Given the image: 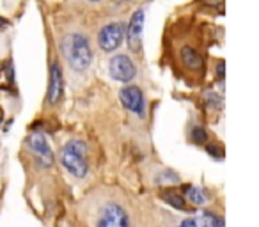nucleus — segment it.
Wrapping results in <instances>:
<instances>
[{
	"label": "nucleus",
	"mask_w": 259,
	"mask_h": 227,
	"mask_svg": "<svg viewBox=\"0 0 259 227\" xmlns=\"http://www.w3.org/2000/svg\"><path fill=\"white\" fill-rule=\"evenodd\" d=\"M8 25H9V22H8V20L0 18V27H8Z\"/></svg>",
	"instance_id": "obj_18"
},
{
	"label": "nucleus",
	"mask_w": 259,
	"mask_h": 227,
	"mask_svg": "<svg viewBox=\"0 0 259 227\" xmlns=\"http://www.w3.org/2000/svg\"><path fill=\"white\" fill-rule=\"evenodd\" d=\"M180 61L183 62L185 68L194 73H199L204 69V59H202L201 52L195 50L192 44H183L180 48Z\"/></svg>",
	"instance_id": "obj_10"
},
{
	"label": "nucleus",
	"mask_w": 259,
	"mask_h": 227,
	"mask_svg": "<svg viewBox=\"0 0 259 227\" xmlns=\"http://www.w3.org/2000/svg\"><path fill=\"white\" fill-rule=\"evenodd\" d=\"M62 89H64V76L62 69L57 62H54L50 68V85H48V103L57 105L62 98Z\"/></svg>",
	"instance_id": "obj_9"
},
{
	"label": "nucleus",
	"mask_w": 259,
	"mask_h": 227,
	"mask_svg": "<svg viewBox=\"0 0 259 227\" xmlns=\"http://www.w3.org/2000/svg\"><path fill=\"white\" fill-rule=\"evenodd\" d=\"M162 199L167 202V204L172 206L174 209H187V201H185L181 195L174 194V192H163Z\"/></svg>",
	"instance_id": "obj_12"
},
{
	"label": "nucleus",
	"mask_w": 259,
	"mask_h": 227,
	"mask_svg": "<svg viewBox=\"0 0 259 227\" xmlns=\"http://www.w3.org/2000/svg\"><path fill=\"white\" fill-rule=\"evenodd\" d=\"M124 25L119 22L108 23V25L101 27L100 34H98V44L103 52H114L115 48L121 47L122 37H124Z\"/></svg>",
	"instance_id": "obj_5"
},
{
	"label": "nucleus",
	"mask_w": 259,
	"mask_h": 227,
	"mask_svg": "<svg viewBox=\"0 0 259 227\" xmlns=\"http://www.w3.org/2000/svg\"><path fill=\"white\" fill-rule=\"evenodd\" d=\"M119 98H121V103L124 105L132 114H135L137 117H144V110H146L144 93H142L137 85L122 87L121 93H119Z\"/></svg>",
	"instance_id": "obj_7"
},
{
	"label": "nucleus",
	"mask_w": 259,
	"mask_h": 227,
	"mask_svg": "<svg viewBox=\"0 0 259 227\" xmlns=\"http://www.w3.org/2000/svg\"><path fill=\"white\" fill-rule=\"evenodd\" d=\"M144 18L146 13L144 9H139L132 15V20L126 29V41H128V48L134 54H139L142 50V32H144Z\"/></svg>",
	"instance_id": "obj_6"
},
{
	"label": "nucleus",
	"mask_w": 259,
	"mask_h": 227,
	"mask_svg": "<svg viewBox=\"0 0 259 227\" xmlns=\"http://www.w3.org/2000/svg\"><path fill=\"white\" fill-rule=\"evenodd\" d=\"M126 2H130V0H126Z\"/></svg>",
	"instance_id": "obj_20"
},
{
	"label": "nucleus",
	"mask_w": 259,
	"mask_h": 227,
	"mask_svg": "<svg viewBox=\"0 0 259 227\" xmlns=\"http://www.w3.org/2000/svg\"><path fill=\"white\" fill-rule=\"evenodd\" d=\"M29 148L41 160V165L52 167V163H54V153H52L50 144H48L47 137L43 133H34L29 139Z\"/></svg>",
	"instance_id": "obj_8"
},
{
	"label": "nucleus",
	"mask_w": 259,
	"mask_h": 227,
	"mask_svg": "<svg viewBox=\"0 0 259 227\" xmlns=\"http://www.w3.org/2000/svg\"><path fill=\"white\" fill-rule=\"evenodd\" d=\"M181 227H199V225L194 218H185L183 222H181Z\"/></svg>",
	"instance_id": "obj_17"
},
{
	"label": "nucleus",
	"mask_w": 259,
	"mask_h": 227,
	"mask_svg": "<svg viewBox=\"0 0 259 227\" xmlns=\"http://www.w3.org/2000/svg\"><path fill=\"white\" fill-rule=\"evenodd\" d=\"M183 190H185V194H187L188 201H190L192 204L202 206L206 201H208V197H206V194H204L202 188H195V187H192V185H185Z\"/></svg>",
	"instance_id": "obj_11"
},
{
	"label": "nucleus",
	"mask_w": 259,
	"mask_h": 227,
	"mask_svg": "<svg viewBox=\"0 0 259 227\" xmlns=\"http://www.w3.org/2000/svg\"><path fill=\"white\" fill-rule=\"evenodd\" d=\"M206 151L209 153V155L213 156V158H222L224 156V151L219 148V146H213V144H208L206 146Z\"/></svg>",
	"instance_id": "obj_15"
},
{
	"label": "nucleus",
	"mask_w": 259,
	"mask_h": 227,
	"mask_svg": "<svg viewBox=\"0 0 259 227\" xmlns=\"http://www.w3.org/2000/svg\"><path fill=\"white\" fill-rule=\"evenodd\" d=\"M89 2H100V0H89Z\"/></svg>",
	"instance_id": "obj_19"
},
{
	"label": "nucleus",
	"mask_w": 259,
	"mask_h": 227,
	"mask_svg": "<svg viewBox=\"0 0 259 227\" xmlns=\"http://www.w3.org/2000/svg\"><path fill=\"white\" fill-rule=\"evenodd\" d=\"M108 71H110V76L117 82L122 83H130L132 80H135L137 76V66L128 55L119 54L114 55L108 62Z\"/></svg>",
	"instance_id": "obj_4"
},
{
	"label": "nucleus",
	"mask_w": 259,
	"mask_h": 227,
	"mask_svg": "<svg viewBox=\"0 0 259 227\" xmlns=\"http://www.w3.org/2000/svg\"><path fill=\"white\" fill-rule=\"evenodd\" d=\"M215 75H217V78H219V80H224V76H226V62H224L222 59H220L219 64H217Z\"/></svg>",
	"instance_id": "obj_16"
},
{
	"label": "nucleus",
	"mask_w": 259,
	"mask_h": 227,
	"mask_svg": "<svg viewBox=\"0 0 259 227\" xmlns=\"http://www.w3.org/2000/svg\"><path fill=\"white\" fill-rule=\"evenodd\" d=\"M192 141H194L195 144H204V142L208 141V133H206L204 128L195 126L194 130H192Z\"/></svg>",
	"instance_id": "obj_14"
},
{
	"label": "nucleus",
	"mask_w": 259,
	"mask_h": 227,
	"mask_svg": "<svg viewBox=\"0 0 259 227\" xmlns=\"http://www.w3.org/2000/svg\"><path fill=\"white\" fill-rule=\"evenodd\" d=\"M96 227H130V216L117 202H107L100 208Z\"/></svg>",
	"instance_id": "obj_3"
},
{
	"label": "nucleus",
	"mask_w": 259,
	"mask_h": 227,
	"mask_svg": "<svg viewBox=\"0 0 259 227\" xmlns=\"http://www.w3.org/2000/svg\"><path fill=\"white\" fill-rule=\"evenodd\" d=\"M202 227H224V218L213 211H204L201 216Z\"/></svg>",
	"instance_id": "obj_13"
},
{
	"label": "nucleus",
	"mask_w": 259,
	"mask_h": 227,
	"mask_svg": "<svg viewBox=\"0 0 259 227\" xmlns=\"http://www.w3.org/2000/svg\"><path fill=\"white\" fill-rule=\"evenodd\" d=\"M62 54L68 61L69 68L73 71H85L93 62V50H91L89 39L83 34L73 32L64 36L62 39Z\"/></svg>",
	"instance_id": "obj_1"
},
{
	"label": "nucleus",
	"mask_w": 259,
	"mask_h": 227,
	"mask_svg": "<svg viewBox=\"0 0 259 227\" xmlns=\"http://www.w3.org/2000/svg\"><path fill=\"white\" fill-rule=\"evenodd\" d=\"M85 155L87 146L82 141H69L61 151V162L75 177H85L89 172Z\"/></svg>",
	"instance_id": "obj_2"
}]
</instances>
